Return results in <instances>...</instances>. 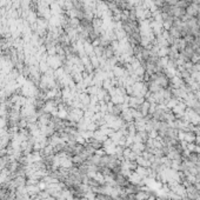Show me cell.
Listing matches in <instances>:
<instances>
[{"instance_id":"obj_1","label":"cell","mask_w":200,"mask_h":200,"mask_svg":"<svg viewBox=\"0 0 200 200\" xmlns=\"http://www.w3.org/2000/svg\"><path fill=\"white\" fill-rule=\"evenodd\" d=\"M199 6L195 5V4H190V5L186 7V14L192 17V18H197L198 12H199Z\"/></svg>"},{"instance_id":"obj_2","label":"cell","mask_w":200,"mask_h":200,"mask_svg":"<svg viewBox=\"0 0 200 200\" xmlns=\"http://www.w3.org/2000/svg\"><path fill=\"white\" fill-rule=\"evenodd\" d=\"M167 33H168V35H170L171 38H173L174 40L180 39V38H181V32L178 28H176L174 26H172L171 28L167 31Z\"/></svg>"},{"instance_id":"obj_3","label":"cell","mask_w":200,"mask_h":200,"mask_svg":"<svg viewBox=\"0 0 200 200\" xmlns=\"http://www.w3.org/2000/svg\"><path fill=\"white\" fill-rule=\"evenodd\" d=\"M165 3H166V0H150L151 6H154V7L159 8V10H160L162 6L165 5Z\"/></svg>"},{"instance_id":"obj_4","label":"cell","mask_w":200,"mask_h":200,"mask_svg":"<svg viewBox=\"0 0 200 200\" xmlns=\"http://www.w3.org/2000/svg\"><path fill=\"white\" fill-rule=\"evenodd\" d=\"M190 5L186 0H178V3H177V7H180V8H184V10H186V7Z\"/></svg>"},{"instance_id":"obj_5","label":"cell","mask_w":200,"mask_h":200,"mask_svg":"<svg viewBox=\"0 0 200 200\" xmlns=\"http://www.w3.org/2000/svg\"><path fill=\"white\" fill-rule=\"evenodd\" d=\"M193 46H194L195 49H200V35H199V37H194Z\"/></svg>"},{"instance_id":"obj_6","label":"cell","mask_w":200,"mask_h":200,"mask_svg":"<svg viewBox=\"0 0 200 200\" xmlns=\"http://www.w3.org/2000/svg\"><path fill=\"white\" fill-rule=\"evenodd\" d=\"M197 24H198V26L200 27V15H198V17H197Z\"/></svg>"},{"instance_id":"obj_7","label":"cell","mask_w":200,"mask_h":200,"mask_svg":"<svg viewBox=\"0 0 200 200\" xmlns=\"http://www.w3.org/2000/svg\"><path fill=\"white\" fill-rule=\"evenodd\" d=\"M198 15H200V6H199V12H198ZM198 15H197V17H198Z\"/></svg>"}]
</instances>
